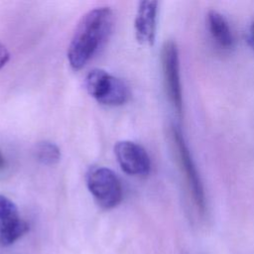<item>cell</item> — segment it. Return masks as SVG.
I'll return each instance as SVG.
<instances>
[{
  "instance_id": "cell-9",
  "label": "cell",
  "mask_w": 254,
  "mask_h": 254,
  "mask_svg": "<svg viewBox=\"0 0 254 254\" xmlns=\"http://www.w3.org/2000/svg\"><path fill=\"white\" fill-rule=\"evenodd\" d=\"M28 230L29 224L20 215L0 221V243L3 246H9L26 234Z\"/></svg>"
},
{
  "instance_id": "cell-7",
  "label": "cell",
  "mask_w": 254,
  "mask_h": 254,
  "mask_svg": "<svg viewBox=\"0 0 254 254\" xmlns=\"http://www.w3.org/2000/svg\"><path fill=\"white\" fill-rule=\"evenodd\" d=\"M158 1L144 0L138 5L134 29L137 41L144 46H152L156 38Z\"/></svg>"
},
{
  "instance_id": "cell-6",
  "label": "cell",
  "mask_w": 254,
  "mask_h": 254,
  "mask_svg": "<svg viewBox=\"0 0 254 254\" xmlns=\"http://www.w3.org/2000/svg\"><path fill=\"white\" fill-rule=\"evenodd\" d=\"M114 153L122 171L131 176H146L151 170V160L147 151L132 141H119Z\"/></svg>"
},
{
  "instance_id": "cell-10",
  "label": "cell",
  "mask_w": 254,
  "mask_h": 254,
  "mask_svg": "<svg viewBox=\"0 0 254 254\" xmlns=\"http://www.w3.org/2000/svg\"><path fill=\"white\" fill-rule=\"evenodd\" d=\"M35 157L41 164L53 166L61 160V150L55 143L43 141L37 144L35 148Z\"/></svg>"
},
{
  "instance_id": "cell-1",
  "label": "cell",
  "mask_w": 254,
  "mask_h": 254,
  "mask_svg": "<svg viewBox=\"0 0 254 254\" xmlns=\"http://www.w3.org/2000/svg\"><path fill=\"white\" fill-rule=\"evenodd\" d=\"M114 16L108 7L89 10L79 20L67 49L70 66L82 68L102 48L113 28Z\"/></svg>"
},
{
  "instance_id": "cell-13",
  "label": "cell",
  "mask_w": 254,
  "mask_h": 254,
  "mask_svg": "<svg viewBox=\"0 0 254 254\" xmlns=\"http://www.w3.org/2000/svg\"><path fill=\"white\" fill-rule=\"evenodd\" d=\"M248 43L249 45L252 47V49H254V22L251 24V26L249 27V31H248Z\"/></svg>"
},
{
  "instance_id": "cell-3",
  "label": "cell",
  "mask_w": 254,
  "mask_h": 254,
  "mask_svg": "<svg viewBox=\"0 0 254 254\" xmlns=\"http://www.w3.org/2000/svg\"><path fill=\"white\" fill-rule=\"evenodd\" d=\"M85 87L89 95L107 106L124 104L130 92L126 83L104 69L94 68L85 77Z\"/></svg>"
},
{
  "instance_id": "cell-4",
  "label": "cell",
  "mask_w": 254,
  "mask_h": 254,
  "mask_svg": "<svg viewBox=\"0 0 254 254\" xmlns=\"http://www.w3.org/2000/svg\"><path fill=\"white\" fill-rule=\"evenodd\" d=\"M86 185L96 202L104 209L114 208L122 200L123 190L120 180L108 168L91 169L86 176Z\"/></svg>"
},
{
  "instance_id": "cell-12",
  "label": "cell",
  "mask_w": 254,
  "mask_h": 254,
  "mask_svg": "<svg viewBox=\"0 0 254 254\" xmlns=\"http://www.w3.org/2000/svg\"><path fill=\"white\" fill-rule=\"evenodd\" d=\"M9 58H10V54L7 48L0 43V69L7 64V62L9 61Z\"/></svg>"
},
{
  "instance_id": "cell-5",
  "label": "cell",
  "mask_w": 254,
  "mask_h": 254,
  "mask_svg": "<svg viewBox=\"0 0 254 254\" xmlns=\"http://www.w3.org/2000/svg\"><path fill=\"white\" fill-rule=\"evenodd\" d=\"M161 63L166 94L179 116L183 114V90L180 77V60L177 44L167 41L161 52Z\"/></svg>"
},
{
  "instance_id": "cell-8",
  "label": "cell",
  "mask_w": 254,
  "mask_h": 254,
  "mask_svg": "<svg viewBox=\"0 0 254 254\" xmlns=\"http://www.w3.org/2000/svg\"><path fill=\"white\" fill-rule=\"evenodd\" d=\"M207 27L213 41L221 49H230L233 45V35L226 19L219 12L210 10L206 16Z\"/></svg>"
},
{
  "instance_id": "cell-14",
  "label": "cell",
  "mask_w": 254,
  "mask_h": 254,
  "mask_svg": "<svg viewBox=\"0 0 254 254\" xmlns=\"http://www.w3.org/2000/svg\"><path fill=\"white\" fill-rule=\"evenodd\" d=\"M5 167H6V160H5V157L3 156L2 152L0 151V171L3 170Z\"/></svg>"
},
{
  "instance_id": "cell-11",
  "label": "cell",
  "mask_w": 254,
  "mask_h": 254,
  "mask_svg": "<svg viewBox=\"0 0 254 254\" xmlns=\"http://www.w3.org/2000/svg\"><path fill=\"white\" fill-rule=\"evenodd\" d=\"M19 215L17 205L7 196L0 194V221Z\"/></svg>"
},
{
  "instance_id": "cell-2",
  "label": "cell",
  "mask_w": 254,
  "mask_h": 254,
  "mask_svg": "<svg viewBox=\"0 0 254 254\" xmlns=\"http://www.w3.org/2000/svg\"><path fill=\"white\" fill-rule=\"evenodd\" d=\"M170 137L176 153V157H177V161H178L181 173L185 178L186 184L188 186V190L191 196L192 203L197 213L203 216L206 211L205 194H204L202 182L200 180L199 174L192 160L191 154L188 148V145L186 144V141L182 132L179 129L172 127L170 132Z\"/></svg>"
}]
</instances>
